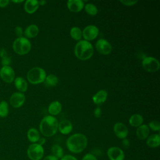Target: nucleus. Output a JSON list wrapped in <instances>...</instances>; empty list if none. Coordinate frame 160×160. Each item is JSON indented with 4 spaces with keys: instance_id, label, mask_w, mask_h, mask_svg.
<instances>
[{
    "instance_id": "f257e3e1",
    "label": "nucleus",
    "mask_w": 160,
    "mask_h": 160,
    "mask_svg": "<svg viewBox=\"0 0 160 160\" xmlns=\"http://www.w3.org/2000/svg\"><path fill=\"white\" fill-rule=\"evenodd\" d=\"M88 145V139L81 133H76L70 136L66 140V146L68 150L75 154L82 152Z\"/></svg>"
},
{
    "instance_id": "f03ea898",
    "label": "nucleus",
    "mask_w": 160,
    "mask_h": 160,
    "mask_svg": "<svg viewBox=\"0 0 160 160\" xmlns=\"http://www.w3.org/2000/svg\"><path fill=\"white\" fill-rule=\"evenodd\" d=\"M39 130L45 137L54 136L58 130V121L52 116H46L41 121Z\"/></svg>"
},
{
    "instance_id": "7ed1b4c3",
    "label": "nucleus",
    "mask_w": 160,
    "mask_h": 160,
    "mask_svg": "<svg viewBox=\"0 0 160 160\" xmlns=\"http://www.w3.org/2000/svg\"><path fill=\"white\" fill-rule=\"evenodd\" d=\"M94 53L92 45L88 41H79L75 46L74 54L80 60H88L92 57Z\"/></svg>"
},
{
    "instance_id": "20e7f679",
    "label": "nucleus",
    "mask_w": 160,
    "mask_h": 160,
    "mask_svg": "<svg viewBox=\"0 0 160 160\" xmlns=\"http://www.w3.org/2000/svg\"><path fill=\"white\" fill-rule=\"evenodd\" d=\"M12 49L17 54L25 55L31 51V43L25 37L17 38L12 43Z\"/></svg>"
},
{
    "instance_id": "39448f33",
    "label": "nucleus",
    "mask_w": 160,
    "mask_h": 160,
    "mask_svg": "<svg viewBox=\"0 0 160 160\" xmlns=\"http://www.w3.org/2000/svg\"><path fill=\"white\" fill-rule=\"evenodd\" d=\"M27 79L32 84L43 82L46 77V71L41 68L34 67L31 69L27 73Z\"/></svg>"
},
{
    "instance_id": "423d86ee",
    "label": "nucleus",
    "mask_w": 160,
    "mask_h": 160,
    "mask_svg": "<svg viewBox=\"0 0 160 160\" xmlns=\"http://www.w3.org/2000/svg\"><path fill=\"white\" fill-rule=\"evenodd\" d=\"M44 148L38 143H32L27 149V155L31 160H41L44 156Z\"/></svg>"
},
{
    "instance_id": "0eeeda50",
    "label": "nucleus",
    "mask_w": 160,
    "mask_h": 160,
    "mask_svg": "<svg viewBox=\"0 0 160 160\" xmlns=\"http://www.w3.org/2000/svg\"><path fill=\"white\" fill-rule=\"evenodd\" d=\"M142 65L144 70L151 72L158 71L160 67L159 61L153 57H145L142 59Z\"/></svg>"
},
{
    "instance_id": "6e6552de",
    "label": "nucleus",
    "mask_w": 160,
    "mask_h": 160,
    "mask_svg": "<svg viewBox=\"0 0 160 160\" xmlns=\"http://www.w3.org/2000/svg\"><path fill=\"white\" fill-rule=\"evenodd\" d=\"M0 78L6 83H11L15 79V72L10 66H2L0 69Z\"/></svg>"
},
{
    "instance_id": "1a4fd4ad",
    "label": "nucleus",
    "mask_w": 160,
    "mask_h": 160,
    "mask_svg": "<svg viewBox=\"0 0 160 160\" xmlns=\"http://www.w3.org/2000/svg\"><path fill=\"white\" fill-rule=\"evenodd\" d=\"M26 100L25 95L21 92H15L11 94L9 98L10 104L14 108L21 107Z\"/></svg>"
},
{
    "instance_id": "9d476101",
    "label": "nucleus",
    "mask_w": 160,
    "mask_h": 160,
    "mask_svg": "<svg viewBox=\"0 0 160 160\" xmlns=\"http://www.w3.org/2000/svg\"><path fill=\"white\" fill-rule=\"evenodd\" d=\"M99 34L98 28L94 25H89L85 27L82 32V36L86 41H92Z\"/></svg>"
},
{
    "instance_id": "9b49d317",
    "label": "nucleus",
    "mask_w": 160,
    "mask_h": 160,
    "mask_svg": "<svg viewBox=\"0 0 160 160\" xmlns=\"http://www.w3.org/2000/svg\"><path fill=\"white\" fill-rule=\"evenodd\" d=\"M107 156L109 160H124L125 158L124 151L116 146L110 147L107 151Z\"/></svg>"
},
{
    "instance_id": "f8f14e48",
    "label": "nucleus",
    "mask_w": 160,
    "mask_h": 160,
    "mask_svg": "<svg viewBox=\"0 0 160 160\" xmlns=\"http://www.w3.org/2000/svg\"><path fill=\"white\" fill-rule=\"evenodd\" d=\"M96 48L97 51L101 54L108 55L112 51L111 44L104 39H100L96 43Z\"/></svg>"
},
{
    "instance_id": "ddd939ff",
    "label": "nucleus",
    "mask_w": 160,
    "mask_h": 160,
    "mask_svg": "<svg viewBox=\"0 0 160 160\" xmlns=\"http://www.w3.org/2000/svg\"><path fill=\"white\" fill-rule=\"evenodd\" d=\"M115 135L119 139L126 138L128 134V129L126 126L122 122H116L113 127Z\"/></svg>"
},
{
    "instance_id": "4468645a",
    "label": "nucleus",
    "mask_w": 160,
    "mask_h": 160,
    "mask_svg": "<svg viewBox=\"0 0 160 160\" xmlns=\"http://www.w3.org/2000/svg\"><path fill=\"white\" fill-rule=\"evenodd\" d=\"M67 6L70 11L78 12L83 9L84 4L82 0H69L67 2Z\"/></svg>"
},
{
    "instance_id": "2eb2a0df",
    "label": "nucleus",
    "mask_w": 160,
    "mask_h": 160,
    "mask_svg": "<svg viewBox=\"0 0 160 160\" xmlns=\"http://www.w3.org/2000/svg\"><path fill=\"white\" fill-rule=\"evenodd\" d=\"M137 138L140 140H144L149 135V128L148 125L141 124L136 129Z\"/></svg>"
},
{
    "instance_id": "dca6fc26",
    "label": "nucleus",
    "mask_w": 160,
    "mask_h": 160,
    "mask_svg": "<svg viewBox=\"0 0 160 160\" xmlns=\"http://www.w3.org/2000/svg\"><path fill=\"white\" fill-rule=\"evenodd\" d=\"M38 1L36 0H27L24 4L25 11L29 14L34 13L39 8Z\"/></svg>"
},
{
    "instance_id": "f3484780",
    "label": "nucleus",
    "mask_w": 160,
    "mask_h": 160,
    "mask_svg": "<svg viewBox=\"0 0 160 160\" xmlns=\"http://www.w3.org/2000/svg\"><path fill=\"white\" fill-rule=\"evenodd\" d=\"M72 129V125L68 120H62L58 123V130L62 134H68Z\"/></svg>"
},
{
    "instance_id": "a211bd4d",
    "label": "nucleus",
    "mask_w": 160,
    "mask_h": 160,
    "mask_svg": "<svg viewBox=\"0 0 160 160\" xmlns=\"http://www.w3.org/2000/svg\"><path fill=\"white\" fill-rule=\"evenodd\" d=\"M108 97V92L106 90H100L96 92L92 97V101L94 104L99 105L104 102Z\"/></svg>"
},
{
    "instance_id": "6ab92c4d",
    "label": "nucleus",
    "mask_w": 160,
    "mask_h": 160,
    "mask_svg": "<svg viewBox=\"0 0 160 160\" xmlns=\"http://www.w3.org/2000/svg\"><path fill=\"white\" fill-rule=\"evenodd\" d=\"M16 88L21 92H24L28 89V82L22 77H17L14 80Z\"/></svg>"
},
{
    "instance_id": "aec40b11",
    "label": "nucleus",
    "mask_w": 160,
    "mask_h": 160,
    "mask_svg": "<svg viewBox=\"0 0 160 160\" xmlns=\"http://www.w3.org/2000/svg\"><path fill=\"white\" fill-rule=\"evenodd\" d=\"M23 32L26 38H33L38 34L39 28L36 24H31L25 29Z\"/></svg>"
},
{
    "instance_id": "412c9836",
    "label": "nucleus",
    "mask_w": 160,
    "mask_h": 160,
    "mask_svg": "<svg viewBox=\"0 0 160 160\" xmlns=\"http://www.w3.org/2000/svg\"><path fill=\"white\" fill-rule=\"evenodd\" d=\"M147 145L152 148H156L160 145V136L158 134H154L148 136L146 140Z\"/></svg>"
},
{
    "instance_id": "4be33fe9",
    "label": "nucleus",
    "mask_w": 160,
    "mask_h": 160,
    "mask_svg": "<svg viewBox=\"0 0 160 160\" xmlns=\"http://www.w3.org/2000/svg\"><path fill=\"white\" fill-rule=\"evenodd\" d=\"M62 109V106L60 102L58 101H55L52 102L49 107H48V112L50 114L53 116L58 115L59 113H60Z\"/></svg>"
},
{
    "instance_id": "5701e85b",
    "label": "nucleus",
    "mask_w": 160,
    "mask_h": 160,
    "mask_svg": "<svg viewBox=\"0 0 160 160\" xmlns=\"http://www.w3.org/2000/svg\"><path fill=\"white\" fill-rule=\"evenodd\" d=\"M27 137L30 142L32 143H36L40 138V135L39 131L36 128H32L28 131Z\"/></svg>"
},
{
    "instance_id": "b1692460",
    "label": "nucleus",
    "mask_w": 160,
    "mask_h": 160,
    "mask_svg": "<svg viewBox=\"0 0 160 160\" xmlns=\"http://www.w3.org/2000/svg\"><path fill=\"white\" fill-rule=\"evenodd\" d=\"M129 122L131 126L139 127L143 122V118L139 114H134L130 117Z\"/></svg>"
},
{
    "instance_id": "393cba45",
    "label": "nucleus",
    "mask_w": 160,
    "mask_h": 160,
    "mask_svg": "<svg viewBox=\"0 0 160 160\" xmlns=\"http://www.w3.org/2000/svg\"><path fill=\"white\" fill-rule=\"evenodd\" d=\"M52 155L56 156L59 159L64 156V150L62 148L57 144H54L51 146V149Z\"/></svg>"
},
{
    "instance_id": "a878e982",
    "label": "nucleus",
    "mask_w": 160,
    "mask_h": 160,
    "mask_svg": "<svg viewBox=\"0 0 160 160\" xmlns=\"http://www.w3.org/2000/svg\"><path fill=\"white\" fill-rule=\"evenodd\" d=\"M58 82V77L52 74H51L46 77V79L44 81V84L48 87H54L57 85Z\"/></svg>"
},
{
    "instance_id": "bb28decb",
    "label": "nucleus",
    "mask_w": 160,
    "mask_h": 160,
    "mask_svg": "<svg viewBox=\"0 0 160 160\" xmlns=\"http://www.w3.org/2000/svg\"><path fill=\"white\" fill-rule=\"evenodd\" d=\"M9 113V106L8 102L2 100L0 102V117L5 118Z\"/></svg>"
},
{
    "instance_id": "cd10ccee",
    "label": "nucleus",
    "mask_w": 160,
    "mask_h": 160,
    "mask_svg": "<svg viewBox=\"0 0 160 160\" xmlns=\"http://www.w3.org/2000/svg\"><path fill=\"white\" fill-rule=\"evenodd\" d=\"M70 35L72 39L76 41H79L82 38V32L80 28L78 27H73L71 29Z\"/></svg>"
},
{
    "instance_id": "c85d7f7f",
    "label": "nucleus",
    "mask_w": 160,
    "mask_h": 160,
    "mask_svg": "<svg viewBox=\"0 0 160 160\" xmlns=\"http://www.w3.org/2000/svg\"><path fill=\"white\" fill-rule=\"evenodd\" d=\"M0 55L1 57V63L2 66H9L11 62V59L4 49L1 50Z\"/></svg>"
},
{
    "instance_id": "c756f323",
    "label": "nucleus",
    "mask_w": 160,
    "mask_h": 160,
    "mask_svg": "<svg viewBox=\"0 0 160 160\" xmlns=\"http://www.w3.org/2000/svg\"><path fill=\"white\" fill-rule=\"evenodd\" d=\"M85 11L91 16H95L98 13L97 7L92 3H88L85 5Z\"/></svg>"
},
{
    "instance_id": "7c9ffc66",
    "label": "nucleus",
    "mask_w": 160,
    "mask_h": 160,
    "mask_svg": "<svg viewBox=\"0 0 160 160\" xmlns=\"http://www.w3.org/2000/svg\"><path fill=\"white\" fill-rule=\"evenodd\" d=\"M148 127L150 128L152 131H159L160 129V123L158 121H152L149 122Z\"/></svg>"
},
{
    "instance_id": "2f4dec72",
    "label": "nucleus",
    "mask_w": 160,
    "mask_h": 160,
    "mask_svg": "<svg viewBox=\"0 0 160 160\" xmlns=\"http://www.w3.org/2000/svg\"><path fill=\"white\" fill-rule=\"evenodd\" d=\"M81 160H98V159L94 154L91 153H88V154H86L82 157Z\"/></svg>"
},
{
    "instance_id": "473e14b6",
    "label": "nucleus",
    "mask_w": 160,
    "mask_h": 160,
    "mask_svg": "<svg viewBox=\"0 0 160 160\" xmlns=\"http://www.w3.org/2000/svg\"><path fill=\"white\" fill-rule=\"evenodd\" d=\"M14 31H15V34H16V35L18 36V38L22 37V35H23L24 32H23L22 28L21 27H20V26H16V27L15 28Z\"/></svg>"
},
{
    "instance_id": "72a5a7b5",
    "label": "nucleus",
    "mask_w": 160,
    "mask_h": 160,
    "mask_svg": "<svg viewBox=\"0 0 160 160\" xmlns=\"http://www.w3.org/2000/svg\"><path fill=\"white\" fill-rule=\"evenodd\" d=\"M120 2L126 6H132L138 2V1H132V0H121Z\"/></svg>"
},
{
    "instance_id": "f704fd0d",
    "label": "nucleus",
    "mask_w": 160,
    "mask_h": 160,
    "mask_svg": "<svg viewBox=\"0 0 160 160\" xmlns=\"http://www.w3.org/2000/svg\"><path fill=\"white\" fill-rule=\"evenodd\" d=\"M60 160H78V159L72 155L66 154V155H64V156L61 158Z\"/></svg>"
},
{
    "instance_id": "c9c22d12",
    "label": "nucleus",
    "mask_w": 160,
    "mask_h": 160,
    "mask_svg": "<svg viewBox=\"0 0 160 160\" xmlns=\"http://www.w3.org/2000/svg\"><path fill=\"white\" fill-rule=\"evenodd\" d=\"M122 146L124 148H128L130 146V141H129L128 139L124 138V139H122Z\"/></svg>"
},
{
    "instance_id": "e433bc0d",
    "label": "nucleus",
    "mask_w": 160,
    "mask_h": 160,
    "mask_svg": "<svg viewBox=\"0 0 160 160\" xmlns=\"http://www.w3.org/2000/svg\"><path fill=\"white\" fill-rule=\"evenodd\" d=\"M94 114L95 117H96V118L101 117V109L99 107H98L94 109Z\"/></svg>"
},
{
    "instance_id": "4c0bfd02",
    "label": "nucleus",
    "mask_w": 160,
    "mask_h": 160,
    "mask_svg": "<svg viewBox=\"0 0 160 160\" xmlns=\"http://www.w3.org/2000/svg\"><path fill=\"white\" fill-rule=\"evenodd\" d=\"M9 3V0H0V8H5Z\"/></svg>"
},
{
    "instance_id": "58836bf2",
    "label": "nucleus",
    "mask_w": 160,
    "mask_h": 160,
    "mask_svg": "<svg viewBox=\"0 0 160 160\" xmlns=\"http://www.w3.org/2000/svg\"><path fill=\"white\" fill-rule=\"evenodd\" d=\"M43 160H59L58 158H57L56 156L51 154V155H48L45 158H44Z\"/></svg>"
},
{
    "instance_id": "ea45409f",
    "label": "nucleus",
    "mask_w": 160,
    "mask_h": 160,
    "mask_svg": "<svg viewBox=\"0 0 160 160\" xmlns=\"http://www.w3.org/2000/svg\"><path fill=\"white\" fill-rule=\"evenodd\" d=\"M46 143V139L44 138H40L38 141V144H40L41 146H42Z\"/></svg>"
},
{
    "instance_id": "a19ab883",
    "label": "nucleus",
    "mask_w": 160,
    "mask_h": 160,
    "mask_svg": "<svg viewBox=\"0 0 160 160\" xmlns=\"http://www.w3.org/2000/svg\"><path fill=\"white\" fill-rule=\"evenodd\" d=\"M38 2H39V5H42V6H43L44 4H46V1H38Z\"/></svg>"
},
{
    "instance_id": "79ce46f5",
    "label": "nucleus",
    "mask_w": 160,
    "mask_h": 160,
    "mask_svg": "<svg viewBox=\"0 0 160 160\" xmlns=\"http://www.w3.org/2000/svg\"><path fill=\"white\" fill-rule=\"evenodd\" d=\"M12 2H14V3H21V2H24L23 0H21V1H12Z\"/></svg>"
}]
</instances>
